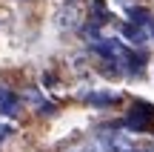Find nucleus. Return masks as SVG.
<instances>
[{
	"instance_id": "obj_1",
	"label": "nucleus",
	"mask_w": 154,
	"mask_h": 152,
	"mask_svg": "<svg viewBox=\"0 0 154 152\" xmlns=\"http://www.w3.org/2000/svg\"><path fill=\"white\" fill-rule=\"evenodd\" d=\"M94 144L100 152H131V138L123 129H100Z\"/></svg>"
},
{
	"instance_id": "obj_2",
	"label": "nucleus",
	"mask_w": 154,
	"mask_h": 152,
	"mask_svg": "<svg viewBox=\"0 0 154 152\" xmlns=\"http://www.w3.org/2000/svg\"><path fill=\"white\" fill-rule=\"evenodd\" d=\"M151 118H154V109L149 106V103H137V106L128 112L126 126H128V129H137V132H146L151 126Z\"/></svg>"
},
{
	"instance_id": "obj_3",
	"label": "nucleus",
	"mask_w": 154,
	"mask_h": 152,
	"mask_svg": "<svg viewBox=\"0 0 154 152\" xmlns=\"http://www.w3.org/2000/svg\"><path fill=\"white\" fill-rule=\"evenodd\" d=\"M17 112H20V98H17L11 89L0 86V115H9V118H14Z\"/></svg>"
},
{
	"instance_id": "obj_4",
	"label": "nucleus",
	"mask_w": 154,
	"mask_h": 152,
	"mask_svg": "<svg viewBox=\"0 0 154 152\" xmlns=\"http://www.w3.org/2000/svg\"><path fill=\"white\" fill-rule=\"evenodd\" d=\"M57 26H63V29H72V26H77V23H80V17H77V9L72 3L69 6H60V9H57Z\"/></svg>"
},
{
	"instance_id": "obj_5",
	"label": "nucleus",
	"mask_w": 154,
	"mask_h": 152,
	"mask_svg": "<svg viewBox=\"0 0 154 152\" xmlns=\"http://www.w3.org/2000/svg\"><path fill=\"white\" fill-rule=\"evenodd\" d=\"M83 101H86V103H94V106H106V103H117V101H120V95H117V92H86Z\"/></svg>"
},
{
	"instance_id": "obj_6",
	"label": "nucleus",
	"mask_w": 154,
	"mask_h": 152,
	"mask_svg": "<svg viewBox=\"0 0 154 152\" xmlns=\"http://www.w3.org/2000/svg\"><path fill=\"white\" fill-rule=\"evenodd\" d=\"M128 23H134V26H143V29L154 26L151 15H149L146 9H140V6H134V9H128Z\"/></svg>"
},
{
	"instance_id": "obj_7",
	"label": "nucleus",
	"mask_w": 154,
	"mask_h": 152,
	"mask_svg": "<svg viewBox=\"0 0 154 152\" xmlns=\"http://www.w3.org/2000/svg\"><path fill=\"white\" fill-rule=\"evenodd\" d=\"M123 34H126V37L131 40L134 46L146 43V29H143V26H134V23H126V26H123Z\"/></svg>"
},
{
	"instance_id": "obj_8",
	"label": "nucleus",
	"mask_w": 154,
	"mask_h": 152,
	"mask_svg": "<svg viewBox=\"0 0 154 152\" xmlns=\"http://www.w3.org/2000/svg\"><path fill=\"white\" fill-rule=\"evenodd\" d=\"M91 11H94V26H100V23L109 20V9H106L103 0H94V3H91Z\"/></svg>"
},
{
	"instance_id": "obj_9",
	"label": "nucleus",
	"mask_w": 154,
	"mask_h": 152,
	"mask_svg": "<svg viewBox=\"0 0 154 152\" xmlns=\"http://www.w3.org/2000/svg\"><path fill=\"white\" fill-rule=\"evenodd\" d=\"M72 152H100V149H97V144H83V147H77Z\"/></svg>"
},
{
	"instance_id": "obj_10",
	"label": "nucleus",
	"mask_w": 154,
	"mask_h": 152,
	"mask_svg": "<svg viewBox=\"0 0 154 152\" xmlns=\"http://www.w3.org/2000/svg\"><path fill=\"white\" fill-rule=\"evenodd\" d=\"M11 132H14V129H11L9 124H0V141H6V138H9Z\"/></svg>"
},
{
	"instance_id": "obj_11",
	"label": "nucleus",
	"mask_w": 154,
	"mask_h": 152,
	"mask_svg": "<svg viewBox=\"0 0 154 152\" xmlns=\"http://www.w3.org/2000/svg\"><path fill=\"white\" fill-rule=\"evenodd\" d=\"M131 152H151V149H131Z\"/></svg>"
}]
</instances>
